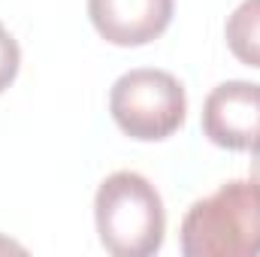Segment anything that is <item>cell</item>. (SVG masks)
Returning <instances> with one entry per match:
<instances>
[{
    "instance_id": "obj_1",
    "label": "cell",
    "mask_w": 260,
    "mask_h": 257,
    "mask_svg": "<svg viewBox=\"0 0 260 257\" xmlns=\"http://www.w3.org/2000/svg\"><path fill=\"white\" fill-rule=\"evenodd\" d=\"M100 245L115 257H151L160 251L167 212L157 188L130 170L106 176L94 197Z\"/></svg>"
},
{
    "instance_id": "obj_2",
    "label": "cell",
    "mask_w": 260,
    "mask_h": 257,
    "mask_svg": "<svg viewBox=\"0 0 260 257\" xmlns=\"http://www.w3.org/2000/svg\"><path fill=\"white\" fill-rule=\"evenodd\" d=\"M185 257H257L260 191L251 182H224L197 200L182 221Z\"/></svg>"
},
{
    "instance_id": "obj_3",
    "label": "cell",
    "mask_w": 260,
    "mask_h": 257,
    "mask_svg": "<svg viewBox=\"0 0 260 257\" xmlns=\"http://www.w3.org/2000/svg\"><path fill=\"white\" fill-rule=\"evenodd\" d=\"M109 112L121 133L139 142H160L185 124L188 97L167 70H130L109 91Z\"/></svg>"
},
{
    "instance_id": "obj_4",
    "label": "cell",
    "mask_w": 260,
    "mask_h": 257,
    "mask_svg": "<svg viewBox=\"0 0 260 257\" xmlns=\"http://www.w3.org/2000/svg\"><path fill=\"white\" fill-rule=\"evenodd\" d=\"M203 133L230 151L260 145V82H224L203 103Z\"/></svg>"
},
{
    "instance_id": "obj_5",
    "label": "cell",
    "mask_w": 260,
    "mask_h": 257,
    "mask_svg": "<svg viewBox=\"0 0 260 257\" xmlns=\"http://www.w3.org/2000/svg\"><path fill=\"white\" fill-rule=\"evenodd\" d=\"M176 0H88L94 30L112 46L154 43L173 21Z\"/></svg>"
},
{
    "instance_id": "obj_6",
    "label": "cell",
    "mask_w": 260,
    "mask_h": 257,
    "mask_svg": "<svg viewBox=\"0 0 260 257\" xmlns=\"http://www.w3.org/2000/svg\"><path fill=\"white\" fill-rule=\"evenodd\" d=\"M224 34L233 58L260 70V0H242L227 18Z\"/></svg>"
},
{
    "instance_id": "obj_7",
    "label": "cell",
    "mask_w": 260,
    "mask_h": 257,
    "mask_svg": "<svg viewBox=\"0 0 260 257\" xmlns=\"http://www.w3.org/2000/svg\"><path fill=\"white\" fill-rule=\"evenodd\" d=\"M18 67H21V49H18L15 37L0 24V94L15 82Z\"/></svg>"
},
{
    "instance_id": "obj_8",
    "label": "cell",
    "mask_w": 260,
    "mask_h": 257,
    "mask_svg": "<svg viewBox=\"0 0 260 257\" xmlns=\"http://www.w3.org/2000/svg\"><path fill=\"white\" fill-rule=\"evenodd\" d=\"M251 185L260 191V145L251 148Z\"/></svg>"
}]
</instances>
